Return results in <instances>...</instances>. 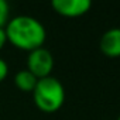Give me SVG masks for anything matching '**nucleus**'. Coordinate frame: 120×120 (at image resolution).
Wrapping results in <instances>:
<instances>
[{"instance_id":"1","label":"nucleus","mask_w":120,"mask_h":120,"mask_svg":"<svg viewBox=\"0 0 120 120\" xmlns=\"http://www.w3.org/2000/svg\"><path fill=\"white\" fill-rule=\"evenodd\" d=\"M4 31L7 42L27 52L41 48L47 38V31L42 23L31 16H17L10 19Z\"/></svg>"},{"instance_id":"2","label":"nucleus","mask_w":120,"mask_h":120,"mask_svg":"<svg viewBox=\"0 0 120 120\" xmlns=\"http://www.w3.org/2000/svg\"><path fill=\"white\" fill-rule=\"evenodd\" d=\"M33 99L41 112L54 113L61 109L65 102V88L55 76L38 79L33 90Z\"/></svg>"},{"instance_id":"3","label":"nucleus","mask_w":120,"mask_h":120,"mask_svg":"<svg viewBox=\"0 0 120 120\" xmlns=\"http://www.w3.org/2000/svg\"><path fill=\"white\" fill-rule=\"evenodd\" d=\"M52 68H54V56L47 48L41 47L28 52L26 69H28L37 79L51 76Z\"/></svg>"},{"instance_id":"4","label":"nucleus","mask_w":120,"mask_h":120,"mask_svg":"<svg viewBox=\"0 0 120 120\" xmlns=\"http://www.w3.org/2000/svg\"><path fill=\"white\" fill-rule=\"evenodd\" d=\"M54 11L64 17H79L86 14L90 7V0H52L51 3Z\"/></svg>"},{"instance_id":"5","label":"nucleus","mask_w":120,"mask_h":120,"mask_svg":"<svg viewBox=\"0 0 120 120\" xmlns=\"http://www.w3.org/2000/svg\"><path fill=\"white\" fill-rule=\"evenodd\" d=\"M100 51L109 58L120 56V27L109 28L100 38Z\"/></svg>"},{"instance_id":"6","label":"nucleus","mask_w":120,"mask_h":120,"mask_svg":"<svg viewBox=\"0 0 120 120\" xmlns=\"http://www.w3.org/2000/svg\"><path fill=\"white\" fill-rule=\"evenodd\" d=\"M38 79L28 71V69H21L14 75V85L21 90V92H30L33 93Z\"/></svg>"},{"instance_id":"7","label":"nucleus","mask_w":120,"mask_h":120,"mask_svg":"<svg viewBox=\"0 0 120 120\" xmlns=\"http://www.w3.org/2000/svg\"><path fill=\"white\" fill-rule=\"evenodd\" d=\"M9 4L4 2V0H0V28H4L7 21H9Z\"/></svg>"},{"instance_id":"8","label":"nucleus","mask_w":120,"mask_h":120,"mask_svg":"<svg viewBox=\"0 0 120 120\" xmlns=\"http://www.w3.org/2000/svg\"><path fill=\"white\" fill-rule=\"evenodd\" d=\"M9 75V64L3 58H0V82H3Z\"/></svg>"},{"instance_id":"9","label":"nucleus","mask_w":120,"mask_h":120,"mask_svg":"<svg viewBox=\"0 0 120 120\" xmlns=\"http://www.w3.org/2000/svg\"><path fill=\"white\" fill-rule=\"evenodd\" d=\"M7 42V37H6V31L4 28H0V49H2Z\"/></svg>"},{"instance_id":"10","label":"nucleus","mask_w":120,"mask_h":120,"mask_svg":"<svg viewBox=\"0 0 120 120\" xmlns=\"http://www.w3.org/2000/svg\"><path fill=\"white\" fill-rule=\"evenodd\" d=\"M117 120H120V114H119V117H117Z\"/></svg>"}]
</instances>
